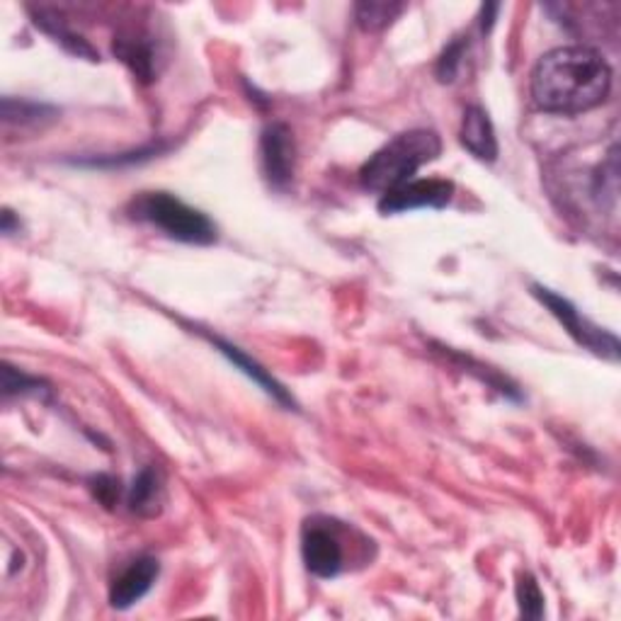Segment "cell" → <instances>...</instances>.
<instances>
[{"mask_svg":"<svg viewBox=\"0 0 621 621\" xmlns=\"http://www.w3.org/2000/svg\"><path fill=\"white\" fill-rule=\"evenodd\" d=\"M440 151L442 141L438 134L430 129H410L379 148L359 170V180L365 190L379 192L384 198L386 192L410 182L425 163L440 156Z\"/></svg>","mask_w":621,"mask_h":621,"instance_id":"cell-2","label":"cell"},{"mask_svg":"<svg viewBox=\"0 0 621 621\" xmlns=\"http://www.w3.org/2000/svg\"><path fill=\"white\" fill-rule=\"evenodd\" d=\"M517 605L522 617L541 619L544 617V595L539 590L537 577L532 573H522L517 581Z\"/></svg>","mask_w":621,"mask_h":621,"instance_id":"cell-15","label":"cell"},{"mask_svg":"<svg viewBox=\"0 0 621 621\" xmlns=\"http://www.w3.org/2000/svg\"><path fill=\"white\" fill-rule=\"evenodd\" d=\"M462 53H464V41H454V45L446 47V51L438 61V75L442 83L454 81L456 69H459V63H462Z\"/></svg>","mask_w":621,"mask_h":621,"instance_id":"cell-17","label":"cell"},{"mask_svg":"<svg viewBox=\"0 0 621 621\" xmlns=\"http://www.w3.org/2000/svg\"><path fill=\"white\" fill-rule=\"evenodd\" d=\"M534 297H537L544 307L551 311V315L556 321H559L569 335L577 345H583L585 350H593L595 355H602L607 359H619V341L602 329H597L593 321H587L585 315L577 311L569 299L559 297V294H553L551 289L541 287V285H534L532 287Z\"/></svg>","mask_w":621,"mask_h":621,"instance_id":"cell-4","label":"cell"},{"mask_svg":"<svg viewBox=\"0 0 621 621\" xmlns=\"http://www.w3.org/2000/svg\"><path fill=\"white\" fill-rule=\"evenodd\" d=\"M500 10V5H483V20H481V29L488 32L495 23V13Z\"/></svg>","mask_w":621,"mask_h":621,"instance_id":"cell-19","label":"cell"},{"mask_svg":"<svg viewBox=\"0 0 621 621\" xmlns=\"http://www.w3.org/2000/svg\"><path fill=\"white\" fill-rule=\"evenodd\" d=\"M160 575V563L154 556H141L129 569L117 577L110 590V605L115 609H129L141 602Z\"/></svg>","mask_w":621,"mask_h":621,"instance_id":"cell-8","label":"cell"},{"mask_svg":"<svg viewBox=\"0 0 621 621\" xmlns=\"http://www.w3.org/2000/svg\"><path fill=\"white\" fill-rule=\"evenodd\" d=\"M612 88V69L590 47H561L544 53L532 73V97L539 110L577 115L602 105Z\"/></svg>","mask_w":621,"mask_h":621,"instance_id":"cell-1","label":"cell"},{"mask_svg":"<svg viewBox=\"0 0 621 621\" xmlns=\"http://www.w3.org/2000/svg\"><path fill=\"white\" fill-rule=\"evenodd\" d=\"M454 198V182L450 180H410L401 188L386 192L379 202L381 214H398L410 210H442Z\"/></svg>","mask_w":621,"mask_h":621,"instance_id":"cell-6","label":"cell"},{"mask_svg":"<svg viewBox=\"0 0 621 621\" xmlns=\"http://www.w3.org/2000/svg\"><path fill=\"white\" fill-rule=\"evenodd\" d=\"M49 112V107L45 105H35V103H25V100H10L5 97L3 100V119L5 122H35V119L41 115Z\"/></svg>","mask_w":621,"mask_h":621,"instance_id":"cell-16","label":"cell"},{"mask_svg":"<svg viewBox=\"0 0 621 621\" xmlns=\"http://www.w3.org/2000/svg\"><path fill=\"white\" fill-rule=\"evenodd\" d=\"M134 219L160 228L163 234L182 243L210 246L216 241V226L206 214L172 198L168 192H144L129 206Z\"/></svg>","mask_w":621,"mask_h":621,"instance_id":"cell-3","label":"cell"},{"mask_svg":"<svg viewBox=\"0 0 621 621\" xmlns=\"http://www.w3.org/2000/svg\"><path fill=\"white\" fill-rule=\"evenodd\" d=\"M95 498L100 500L105 507H112L119 500V481L112 476H95L91 481Z\"/></svg>","mask_w":621,"mask_h":621,"instance_id":"cell-18","label":"cell"},{"mask_svg":"<svg viewBox=\"0 0 621 621\" xmlns=\"http://www.w3.org/2000/svg\"><path fill=\"white\" fill-rule=\"evenodd\" d=\"M459 139L464 148L478 160L493 163L498 158V139L495 129L490 124V117L481 107H468L464 112Z\"/></svg>","mask_w":621,"mask_h":621,"instance_id":"cell-9","label":"cell"},{"mask_svg":"<svg viewBox=\"0 0 621 621\" xmlns=\"http://www.w3.org/2000/svg\"><path fill=\"white\" fill-rule=\"evenodd\" d=\"M301 556L307 569L319 577H335L343 571V544L337 537V529L331 527V522L309 520L301 534Z\"/></svg>","mask_w":621,"mask_h":621,"instance_id":"cell-5","label":"cell"},{"mask_svg":"<svg viewBox=\"0 0 621 621\" xmlns=\"http://www.w3.org/2000/svg\"><path fill=\"white\" fill-rule=\"evenodd\" d=\"M37 25L45 29L47 35H51L53 39H57L63 49H69L71 53H75V57H88L91 61H97V53L93 51V47L88 45V41H85L79 35H73V32H69L67 27L59 23L57 17H49L47 13H39L37 15Z\"/></svg>","mask_w":621,"mask_h":621,"instance_id":"cell-13","label":"cell"},{"mask_svg":"<svg viewBox=\"0 0 621 621\" xmlns=\"http://www.w3.org/2000/svg\"><path fill=\"white\" fill-rule=\"evenodd\" d=\"M401 3H359L355 8L357 23L367 32H379L389 27L401 15Z\"/></svg>","mask_w":621,"mask_h":621,"instance_id":"cell-14","label":"cell"},{"mask_svg":"<svg viewBox=\"0 0 621 621\" xmlns=\"http://www.w3.org/2000/svg\"><path fill=\"white\" fill-rule=\"evenodd\" d=\"M115 53L127 63V67H132L139 79L148 81L151 75H154V51H151V47H146L141 39H117Z\"/></svg>","mask_w":621,"mask_h":621,"instance_id":"cell-12","label":"cell"},{"mask_svg":"<svg viewBox=\"0 0 621 621\" xmlns=\"http://www.w3.org/2000/svg\"><path fill=\"white\" fill-rule=\"evenodd\" d=\"M294 139L287 124H270L260 141L263 170L272 188H285L294 176Z\"/></svg>","mask_w":621,"mask_h":621,"instance_id":"cell-7","label":"cell"},{"mask_svg":"<svg viewBox=\"0 0 621 621\" xmlns=\"http://www.w3.org/2000/svg\"><path fill=\"white\" fill-rule=\"evenodd\" d=\"M210 341H212L214 347H219V353H222L224 357L231 359V365H234L236 369H241V372H243L248 379H253L255 384L265 391V394H270L275 401L285 403V406H291V408H294V398L287 394V389L282 386L279 381H275V377H270L267 369H263L258 362H253V359H250V357L241 350V347H236V345H231V343L222 341V337H212V335H210Z\"/></svg>","mask_w":621,"mask_h":621,"instance_id":"cell-10","label":"cell"},{"mask_svg":"<svg viewBox=\"0 0 621 621\" xmlns=\"http://www.w3.org/2000/svg\"><path fill=\"white\" fill-rule=\"evenodd\" d=\"M163 503H166V486H163L158 468H141L132 488H129V507L141 517H156Z\"/></svg>","mask_w":621,"mask_h":621,"instance_id":"cell-11","label":"cell"}]
</instances>
